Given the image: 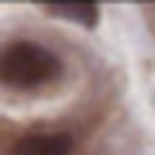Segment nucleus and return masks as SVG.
Instances as JSON below:
<instances>
[{
	"mask_svg": "<svg viewBox=\"0 0 155 155\" xmlns=\"http://www.w3.org/2000/svg\"><path fill=\"white\" fill-rule=\"evenodd\" d=\"M59 72H62V62L35 41H14L0 52V83H7L14 90L45 86Z\"/></svg>",
	"mask_w": 155,
	"mask_h": 155,
	"instance_id": "1",
	"label": "nucleus"
},
{
	"mask_svg": "<svg viewBox=\"0 0 155 155\" xmlns=\"http://www.w3.org/2000/svg\"><path fill=\"white\" fill-rule=\"evenodd\" d=\"M14 155H72V138L62 131L48 134H28L14 145Z\"/></svg>",
	"mask_w": 155,
	"mask_h": 155,
	"instance_id": "2",
	"label": "nucleus"
},
{
	"mask_svg": "<svg viewBox=\"0 0 155 155\" xmlns=\"http://www.w3.org/2000/svg\"><path fill=\"white\" fill-rule=\"evenodd\" d=\"M48 14L69 17L79 24H97V4H48Z\"/></svg>",
	"mask_w": 155,
	"mask_h": 155,
	"instance_id": "3",
	"label": "nucleus"
}]
</instances>
